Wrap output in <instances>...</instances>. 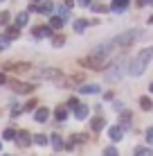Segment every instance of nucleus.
Masks as SVG:
<instances>
[{
    "instance_id": "obj_1",
    "label": "nucleus",
    "mask_w": 153,
    "mask_h": 156,
    "mask_svg": "<svg viewBox=\"0 0 153 156\" xmlns=\"http://www.w3.org/2000/svg\"><path fill=\"white\" fill-rule=\"evenodd\" d=\"M151 59H153V48H144V50H142L140 55L135 57L133 61H131L128 75H133V77H140V75L146 70V66L151 63Z\"/></svg>"
},
{
    "instance_id": "obj_2",
    "label": "nucleus",
    "mask_w": 153,
    "mask_h": 156,
    "mask_svg": "<svg viewBox=\"0 0 153 156\" xmlns=\"http://www.w3.org/2000/svg\"><path fill=\"white\" fill-rule=\"evenodd\" d=\"M124 73H128V61H126L124 57H119V59L113 61V66L106 68V79H108V82H117Z\"/></svg>"
},
{
    "instance_id": "obj_3",
    "label": "nucleus",
    "mask_w": 153,
    "mask_h": 156,
    "mask_svg": "<svg viewBox=\"0 0 153 156\" xmlns=\"http://www.w3.org/2000/svg\"><path fill=\"white\" fill-rule=\"evenodd\" d=\"M79 63H81L83 68H90V70H106L108 68V59L97 57V55H88V57L79 59Z\"/></svg>"
},
{
    "instance_id": "obj_4",
    "label": "nucleus",
    "mask_w": 153,
    "mask_h": 156,
    "mask_svg": "<svg viewBox=\"0 0 153 156\" xmlns=\"http://www.w3.org/2000/svg\"><path fill=\"white\" fill-rule=\"evenodd\" d=\"M140 36H142V32H140V30H128V32H122L119 36H115V39H113V45L128 48V45H133V43L138 41Z\"/></svg>"
},
{
    "instance_id": "obj_5",
    "label": "nucleus",
    "mask_w": 153,
    "mask_h": 156,
    "mask_svg": "<svg viewBox=\"0 0 153 156\" xmlns=\"http://www.w3.org/2000/svg\"><path fill=\"white\" fill-rule=\"evenodd\" d=\"M38 77H45V79H52V82H56V84H61V86H65V75H63L61 70H56V68H43V70H38L36 73Z\"/></svg>"
},
{
    "instance_id": "obj_6",
    "label": "nucleus",
    "mask_w": 153,
    "mask_h": 156,
    "mask_svg": "<svg viewBox=\"0 0 153 156\" xmlns=\"http://www.w3.org/2000/svg\"><path fill=\"white\" fill-rule=\"evenodd\" d=\"M7 84L12 86L14 93H20V95H27V93H32V90L36 88L34 84H25V82H18V79H12V82H7Z\"/></svg>"
},
{
    "instance_id": "obj_7",
    "label": "nucleus",
    "mask_w": 153,
    "mask_h": 156,
    "mask_svg": "<svg viewBox=\"0 0 153 156\" xmlns=\"http://www.w3.org/2000/svg\"><path fill=\"white\" fill-rule=\"evenodd\" d=\"M32 140H34V138H32V136H29V131H25V129H20V131L16 133V143H18L20 147H29Z\"/></svg>"
},
{
    "instance_id": "obj_8",
    "label": "nucleus",
    "mask_w": 153,
    "mask_h": 156,
    "mask_svg": "<svg viewBox=\"0 0 153 156\" xmlns=\"http://www.w3.org/2000/svg\"><path fill=\"white\" fill-rule=\"evenodd\" d=\"M108 138H110V140H113V143H119V140H122V138H124V129L119 127V125L110 127V129H108Z\"/></svg>"
},
{
    "instance_id": "obj_9",
    "label": "nucleus",
    "mask_w": 153,
    "mask_h": 156,
    "mask_svg": "<svg viewBox=\"0 0 153 156\" xmlns=\"http://www.w3.org/2000/svg\"><path fill=\"white\" fill-rule=\"evenodd\" d=\"M32 34L36 39H45V36H52V30H50V25H38V27L32 30Z\"/></svg>"
},
{
    "instance_id": "obj_10",
    "label": "nucleus",
    "mask_w": 153,
    "mask_h": 156,
    "mask_svg": "<svg viewBox=\"0 0 153 156\" xmlns=\"http://www.w3.org/2000/svg\"><path fill=\"white\" fill-rule=\"evenodd\" d=\"M5 70H14V73H27L29 70V63H5Z\"/></svg>"
},
{
    "instance_id": "obj_11",
    "label": "nucleus",
    "mask_w": 153,
    "mask_h": 156,
    "mask_svg": "<svg viewBox=\"0 0 153 156\" xmlns=\"http://www.w3.org/2000/svg\"><path fill=\"white\" fill-rule=\"evenodd\" d=\"M90 127H92V131H101V129L106 127V118H104V115H97V118H92Z\"/></svg>"
},
{
    "instance_id": "obj_12",
    "label": "nucleus",
    "mask_w": 153,
    "mask_h": 156,
    "mask_svg": "<svg viewBox=\"0 0 153 156\" xmlns=\"http://www.w3.org/2000/svg\"><path fill=\"white\" fill-rule=\"evenodd\" d=\"M88 113H90V109H88L86 104H79L77 109H75V118H77V120H86Z\"/></svg>"
},
{
    "instance_id": "obj_13",
    "label": "nucleus",
    "mask_w": 153,
    "mask_h": 156,
    "mask_svg": "<svg viewBox=\"0 0 153 156\" xmlns=\"http://www.w3.org/2000/svg\"><path fill=\"white\" fill-rule=\"evenodd\" d=\"M47 118H50V111H47L45 106L36 109V113H34V120H36V122H47Z\"/></svg>"
},
{
    "instance_id": "obj_14",
    "label": "nucleus",
    "mask_w": 153,
    "mask_h": 156,
    "mask_svg": "<svg viewBox=\"0 0 153 156\" xmlns=\"http://www.w3.org/2000/svg\"><path fill=\"white\" fill-rule=\"evenodd\" d=\"M54 118H56L59 122H65V118H68V106H65V104L56 106V111H54Z\"/></svg>"
},
{
    "instance_id": "obj_15",
    "label": "nucleus",
    "mask_w": 153,
    "mask_h": 156,
    "mask_svg": "<svg viewBox=\"0 0 153 156\" xmlns=\"http://www.w3.org/2000/svg\"><path fill=\"white\" fill-rule=\"evenodd\" d=\"M27 20H29V12H20L18 16H16V27H25L27 25Z\"/></svg>"
},
{
    "instance_id": "obj_16",
    "label": "nucleus",
    "mask_w": 153,
    "mask_h": 156,
    "mask_svg": "<svg viewBox=\"0 0 153 156\" xmlns=\"http://www.w3.org/2000/svg\"><path fill=\"white\" fill-rule=\"evenodd\" d=\"M79 90H81L83 95H92V93H99V90H101V88H99L97 84H83V86H81V88H79Z\"/></svg>"
},
{
    "instance_id": "obj_17",
    "label": "nucleus",
    "mask_w": 153,
    "mask_h": 156,
    "mask_svg": "<svg viewBox=\"0 0 153 156\" xmlns=\"http://www.w3.org/2000/svg\"><path fill=\"white\" fill-rule=\"evenodd\" d=\"M131 0H113V12H126V7H128Z\"/></svg>"
},
{
    "instance_id": "obj_18",
    "label": "nucleus",
    "mask_w": 153,
    "mask_h": 156,
    "mask_svg": "<svg viewBox=\"0 0 153 156\" xmlns=\"http://www.w3.org/2000/svg\"><path fill=\"white\" fill-rule=\"evenodd\" d=\"M50 143H52V147H54V149H63V147H65V143L61 140L59 133H52V136H50Z\"/></svg>"
},
{
    "instance_id": "obj_19",
    "label": "nucleus",
    "mask_w": 153,
    "mask_h": 156,
    "mask_svg": "<svg viewBox=\"0 0 153 156\" xmlns=\"http://www.w3.org/2000/svg\"><path fill=\"white\" fill-rule=\"evenodd\" d=\"M131 118H133V115H131V111H124V113H119V127L126 129V127L131 125Z\"/></svg>"
},
{
    "instance_id": "obj_20",
    "label": "nucleus",
    "mask_w": 153,
    "mask_h": 156,
    "mask_svg": "<svg viewBox=\"0 0 153 156\" xmlns=\"http://www.w3.org/2000/svg\"><path fill=\"white\" fill-rule=\"evenodd\" d=\"M52 12H54V2H52V0H47V2H41L38 14H52Z\"/></svg>"
},
{
    "instance_id": "obj_21",
    "label": "nucleus",
    "mask_w": 153,
    "mask_h": 156,
    "mask_svg": "<svg viewBox=\"0 0 153 156\" xmlns=\"http://www.w3.org/2000/svg\"><path fill=\"white\" fill-rule=\"evenodd\" d=\"M88 25H90V20H86V18H77V20H75V32H79V34H81V32L86 30Z\"/></svg>"
},
{
    "instance_id": "obj_22",
    "label": "nucleus",
    "mask_w": 153,
    "mask_h": 156,
    "mask_svg": "<svg viewBox=\"0 0 153 156\" xmlns=\"http://www.w3.org/2000/svg\"><path fill=\"white\" fill-rule=\"evenodd\" d=\"M140 106H142V111H151L153 109V102H151V98H140Z\"/></svg>"
},
{
    "instance_id": "obj_23",
    "label": "nucleus",
    "mask_w": 153,
    "mask_h": 156,
    "mask_svg": "<svg viewBox=\"0 0 153 156\" xmlns=\"http://www.w3.org/2000/svg\"><path fill=\"white\" fill-rule=\"evenodd\" d=\"M50 27L52 30H61L63 27V20L59 18V16H50Z\"/></svg>"
},
{
    "instance_id": "obj_24",
    "label": "nucleus",
    "mask_w": 153,
    "mask_h": 156,
    "mask_svg": "<svg viewBox=\"0 0 153 156\" xmlns=\"http://www.w3.org/2000/svg\"><path fill=\"white\" fill-rule=\"evenodd\" d=\"M63 43H65V36L63 34H54L52 36V45L54 48H63Z\"/></svg>"
},
{
    "instance_id": "obj_25",
    "label": "nucleus",
    "mask_w": 153,
    "mask_h": 156,
    "mask_svg": "<svg viewBox=\"0 0 153 156\" xmlns=\"http://www.w3.org/2000/svg\"><path fill=\"white\" fill-rule=\"evenodd\" d=\"M133 156H153V152H151L149 147H135Z\"/></svg>"
},
{
    "instance_id": "obj_26",
    "label": "nucleus",
    "mask_w": 153,
    "mask_h": 156,
    "mask_svg": "<svg viewBox=\"0 0 153 156\" xmlns=\"http://www.w3.org/2000/svg\"><path fill=\"white\" fill-rule=\"evenodd\" d=\"M16 133H18L16 129H5V131H2V138H5V140H16Z\"/></svg>"
},
{
    "instance_id": "obj_27",
    "label": "nucleus",
    "mask_w": 153,
    "mask_h": 156,
    "mask_svg": "<svg viewBox=\"0 0 153 156\" xmlns=\"http://www.w3.org/2000/svg\"><path fill=\"white\" fill-rule=\"evenodd\" d=\"M7 36H9V39H18V36H20V30L16 27V25H12V27H7Z\"/></svg>"
},
{
    "instance_id": "obj_28",
    "label": "nucleus",
    "mask_w": 153,
    "mask_h": 156,
    "mask_svg": "<svg viewBox=\"0 0 153 156\" xmlns=\"http://www.w3.org/2000/svg\"><path fill=\"white\" fill-rule=\"evenodd\" d=\"M34 143H36V145H41V147H43V145H47L50 140H47V136H43V133H36V136H34Z\"/></svg>"
},
{
    "instance_id": "obj_29",
    "label": "nucleus",
    "mask_w": 153,
    "mask_h": 156,
    "mask_svg": "<svg viewBox=\"0 0 153 156\" xmlns=\"http://www.w3.org/2000/svg\"><path fill=\"white\" fill-rule=\"evenodd\" d=\"M9 41H12V39H9L7 34H0V50H7V48H9Z\"/></svg>"
},
{
    "instance_id": "obj_30",
    "label": "nucleus",
    "mask_w": 153,
    "mask_h": 156,
    "mask_svg": "<svg viewBox=\"0 0 153 156\" xmlns=\"http://www.w3.org/2000/svg\"><path fill=\"white\" fill-rule=\"evenodd\" d=\"M104 156H119V152L115 147H106V149H104Z\"/></svg>"
},
{
    "instance_id": "obj_31",
    "label": "nucleus",
    "mask_w": 153,
    "mask_h": 156,
    "mask_svg": "<svg viewBox=\"0 0 153 156\" xmlns=\"http://www.w3.org/2000/svg\"><path fill=\"white\" fill-rule=\"evenodd\" d=\"M59 12H61V14H59V18H61V20H65V18H70V9H65V7H61V9H59Z\"/></svg>"
},
{
    "instance_id": "obj_32",
    "label": "nucleus",
    "mask_w": 153,
    "mask_h": 156,
    "mask_svg": "<svg viewBox=\"0 0 153 156\" xmlns=\"http://www.w3.org/2000/svg\"><path fill=\"white\" fill-rule=\"evenodd\" d=\"M65 106H68V109H77V106H79V100H77V98H70Z\"/></svg>"
},
{
    "instance_id": "obj_33",
    "label": "nucleus",
    "mask_w": 153,
    "mask_h": 156,
    "mask_svg": "<svg viewBox=\"0 0 153 156\" xmlns=\"http://www.w3.org/2000/svg\"><path fill=\"white\" fill-rule=\"evenodd\" d=\"M72 143H86V136H83V133H75V136H72Z\"/></svg>"
},
{
    "instance_id": "obj_34",
    "label": "nucleus",
    "mask_w": 153,
    "mask_h": 156,
    "mask_svg": "<svg viewBox=\"0 0 153 156\" xmlns=\"http://www.w3.org/2000/svg\"><path fill=\"white\" fill-rule=\"evenodd\" d=\"M36 104H38L36 100H29L27 104H25V111H34V109H36Z\"/></svg>"
},
{
    "instance_id": "obj_35",
    "label": "nucleus",
    "mask_w": 153,
    "mask_h": 156,
    "mask_svg": "<svg viewBox=\"0 0 153 156\" xmlns=\"http://www.w3.org/2000/svg\"><path fill=\"white\" fill-rule=\"evenodd\" d=\"M146 143H149V145H153V127H149V129H146Z\"/></svg>"
},
{
    "instance_id": "obj_36",
    "label": "nucleus",
    "mask_w": 153,
    "mask_h": 156,
    "mask_svg": "<svg viewBox=\"0 0 153 156\" xmlns=\"http://www.w3.org/2000/svg\"><path fill=\"white\" fill-rule=\"evenodd\" d=\"M9 20V12H0V25H5Z\"/></svg>"
},
{
    "instance_id": "obj_37",
    "label": "nucleus",
    "mask_w": 153,
    "mask_h": 156,
    "mask_svg": "<svg viewBox=\"0 0 153 156\" xmlns=\"http://www.w3.org/2000/svg\"><path fill=\"white\" fill-rule=\"evenodd\" d=\"M75 2H77V0H63V7H65V9H72V7H75Z\"/></svg>"
},
{
    "instance_id": "obj_38",
    "label": "nucleus",
    "mask_w": 153,
    "mask_h": 156,
    "mask_svg": "<svg viewBox=\"0 0 153 156\" xmlns=\"http://www.w3.org/2000/svg\"><path fill=\"white\" fill-rule=\"evenodd\" d=\"M92 9H95V12H97V14L106 12V7H104V5H92Z\"/></svg>"
},
{
    "instance_id": "obj_39",
    "label": "nucleus",
    "mask_w": 153,
    "mask_h": 156,
    "mask_svg": "<svg viewBox=\"0 0 153 156\" xmlns=\"http://www.w3.org/2000/svg\"><path fill=\"white\" fill-rule=\"evenodd\" d=\"M27 12H32V14H38V5H29V9Z\"/></svg>"
},
{
    "instance_id": "obj_40",
    "label": "nucleus",
    "mask_w": 153,
    "mask_h": 156,
    "mask_svg": "<svg viewBox=\"0 0 153 156\" xmlns=\"http://www.w3.org/2000/svg\"><path fill=\"white\" fill-rule=\"evenodd\" d=\"M77 5H81V7H88V5H90V0H77Z\"/></svg>"
},
{
    "instance_id": "obj_41",
    "label": "nucleus",
    "mask_w": 153,
    "mask_h": 156,
    "mask_svg": "<svg viewBox=\"0 0 153 156\" xmlns=\"http://www.w3.org/2000/svg\"><path fill=\"white\" fill-rule=\"evenodd\" d=\"M2 84H7V77H5V73H0V86Z\"/></svg>"
},
{
    "instance_id": "obj_42",
    "label": "nucleus",
    "mask_w": 153,
    "mask_h": 156,
    "mask_svg": "<svg viewBox=\"0 0 153 156\" xmlns=\"http://www.w3.org/2000/svg\"><path fill=\"white\" fill-rule=\"evenodd\" d=\"M135 2H138V7H142V5H146L149 0H135Z\"/></svg>"
},
{
    "instance_id": "obj_43",
    "label": "nucleus",
    "mask_w": 153,
    "mask_h": 156,
    "mask_svg": "<svg viewBox=\"0 0 153 156\" xmlns=\"http://www.w3.org/2000/svg\"><path fill=\"white\" fill-rule=\"evenodd\" d=\"M149 90H151V93H153V82H151V84H149Z\"/></svg>"
},
{
    "instance_id": "obj_44",
    "label": "nucleus",
    "mask_w": 153,
    "mask_h": 156,
    "mask_svg": "<svg viewBox=\"0 0 153 156\" xmlns=\"http://www.w3.org/2000/svg\"><path fill=\"white\" fill-rule=\"evenodd\" d=\"M36 2H41V0H32V5H36Z\"/></svg>"
},
{
    "instance_id": "obj_45",
    "label": "nucleus",
    "mask_w": 153,
    "mask_h": 156,
    "mask_svg": "<svg viewBox=\"0 0 153 156\" xmlns=\"http://www.w3.org/2000/svg\"><path fill=\"white\" fill-rule=\"evenodd\" d=\"M149 23H151V25H153V16H151V18H149Z\"/></svg>"
},
{
    "instance_id": "obj_46",
    "label": "nucleus",
    "mask_w": 153,
    "mask_h": 156,
    "mask_svg": "<svg viewBox=\"0 0 153 156\" xmlns=\"http://www.w3.org/2000/svg\"><path fill=\"white\" fill-rule=\"evenodd\" d=\"M149 2H151V5H153V0H149Z\"/></svg>"
},
{
    "instance_id": "obj_47",
    "label": "nucleus",
    "mask_w": 153,
    "mask_h": 156,
    "mask_svg": "<svg viewBox=\"0 0 153 156\" xmlns=\"http://www.w3.org/2000/svg\"><path fill=\"white\" fill-rule=\"evenodd\" d=\"M0 2H5V0H0Z\"/></svg>"
},
{
    "instance_id": "obj_48",
    "label": "nucleus",
    "mask_w": 153,
    "mask_h": 156,
    "mask_svg": "<svg viewBox=\"0 0 153 156\" xmlns=\"http://www.w3.org/2000/svg\"><path fill=\"white\" fill-rule=\"evenodd\" d=\"M0 147H2V143H0Z\"/></svg>"
},
{
    "instance_id": "obj_49",
    "label": "nucleus",
    "mask_w": 153,
    "mask_h": 156,
    "mask_svg": "<svg viewBox=\"0 0 153 156\" xmlns=\"http://www.w3.org/2000/svg\"><path fill=\"white\" fill-rule=\"evenodd\" d=\"M5 156H9V154H5Z\"/></svg>"
}]
</instances>
